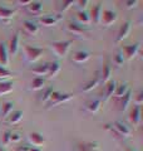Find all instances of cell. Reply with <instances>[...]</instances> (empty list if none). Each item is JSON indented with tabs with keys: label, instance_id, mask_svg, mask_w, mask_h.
Segmentation results:
<instances>
[{
	"label": "cell",
	"instance_id": "1",
	"mask_svg": "<svg viewBox=\"0 0 143 151\" xmlns=\"http://www.w3.org/2000/svg\"><path fill=\"white\" fill-rule=\"evenodd\" d=\"M72 98H73V94H70V93L63 94V93H60V92L53 91V93L50 94L49 101H48V110L59 106V105H61V103H64V102H68V101L72 100Z\"/></svg>",
	"mask_w": 143,
	"mask_h": 151
},
{
	"label": "cell",
	"instance_id": "2",
	"mask_svg": "<svg viewBox=\"0 0 143 151\" xmlns=\"http://www.w3.org/2000/svg\"><path fill=\"white\" fill-rule=\"evenodd\" d=\"M72 47V40H65V42H53L50 43V49L53 53L58 57V58H63L68 54V52Z\"/></svg>",
	"mask_w": 143,
	"mask_h": 151
},
{
	"label": "cell",
	"instance_id": "3",
	"mask_svg": "<svg viewBox=\"0 0 143 151\" xmlns=\"http://www.w3.org/2000/svg\"><path fill=\"white\" fill-rule=\"evenodd\" d=\"M24 50H25L26 59L29 62H36L38 59H40V57L43 55V52H44L41 48H36V47H31V45H25Z\"/></svg>",
	"mask_w": 143,
	"mask_h": 151
},
{
	"label": "cell",
	"instance_id": "4",
	"mask_svg": "<svg viewBox=\"0 0 143 151\" xmlns=\"http://www.w3.org/2000/svg\"><path fill=\"white\" fill-rule=\"evenodd\" d=\"M112 130L116 131V134L122 136V137H129L132 135V130L129 129V126H127L126 124H123L122 121H116L113 124Z\"/></svg>",
	"mask_w": 143,
	"mask_h": 151
},
{
	"label": "cell",
	"instance_id": "5",
	"mask_svg": "<svg viewBox=\"0 0 143 151\" xmlns=\"http://www.w3.org/2000/svg\"><path fill=\"white\" fill-rule=\"evenodd\" d=\"M117 18H118L117 13H114L113 10H109V9H104V10H102V14H101V23L103 25L109 27L117 20Z\"/></svg>",
	"mask_w": 143,
	"mask_h": 151
},
{
	"label": "cell",
	"instance_id": "6",
	"mask_svg": "<svg viewBox=\"0 0 143 151\" xmlns=\"http://www.w3.org/2000/svg\"><path fill=\"white\" fill-rule=\"evenodd\" d=\"M138 50H139V44H132V45H124L122 48V55L123 58H126L127 60H132L137 55Z\"/></svg>",
	"mask_w": 143,
	"mask_h": 151
},
{
	"label": "cell",
	"instance_id": "7",
	"mask_svg": "<svg viewBox=\"0 0 143 151\" xmlns=\"http://www.w3.org/2000/svg\"><path fill=\"white\" fill-rule=\"evenodd\" d=\"M28 140H29V142L33 146H35V147H38V149H40V146H43L45 144L44 136H43L41 134H39V132H31V134H29Z\"/></svg>",
	"mask_w": 143,
	"mask_h": 151
},
{
	"label": "cell",
	"instance_id": "8",
	"mask_svg": "<svg viewBox=\"0 0 143 151\" xmlns=\"http://www.w3.org/2000/svg\"><path fill=\"white\" fill-rule=\"evenodd\" d=\"M0 65L3 68H6L9 65V52L4 42H0Z\"/></svg>",
	"mask_w": 143,
	"mask_h": 151
},
{
	"label": "cell",
	"instance_id": "9",
	"mask_svg": "<svg viewBox=\"0 0 143 151\" xmlns=\"http://www.w3.org/2000/svg\"><path fill=\"white\" fill-rule=\"evenodd\" d=\"M129 122L133 126H138L141 122V106H134L129 112Z\"/></svg>",
	"mask_w": 143,
	"mask_h": 151
},
{
	"label": "cell",
	"instance_id": "10",
	"mask_svg": "<svg viewBox=\"0 0 143 151\" xmlns=\"http://www.w3.org/2000/svg\"><path fill=\"white\" fill-rule=\"evenodd\" d=\"M99 144L98 142H80L77 144L74 151H98Z\"/></svg>",
	"mask_w": 143,
	"mask_h": 151
},
{
	"label": "cell",
	"instance_id": "11",
	"mask_svg": "<svg viewBox=\"0 0 143 151\" xmlns=\"http://www.w3.org/2000/svg\"><path fill=\"white\" fill-rule=\"evenodd\" d=\"M131 29H132L131 22H126L124 24L119 28V32H118V35H117V42H122L123 39H126V38L129 35Z\"/></svg>",
	"mask_w": 143,
	"mask_h": 151
},
{
	"label": "cell",
	"instance_id": "12",
	"mask_svg": "<svg viewBox=\"0 0 143 151\" xmlns=\"http://www.w3.org/2000/svg\"><path fill=\"white\" fill-rule=\"evenodd\" d=\"M60 19H61V15H45V17H41L39 19V22L44 27H53Z\"/></svg>",
	"mask_w": 143,
	"mask_h": 151
},
{
	"label": "cell",
	"instance_id": "13",
	"mask_svg": "<svg viewBox=\"0 0 143 151\" xmlns=\"http://www.w3.org/2000/svg\"><path fill=\"white\" fill-rule=\"evenodd\" d=\"M111 74H112V67L109 65V63H104L102 67L101 77H99V82L107 83L108 81H111Z\"/></svg>",
	"mask_w": 143,
	"mask_h": 151
},
{
	"label": "cell",
	"instance_id": "14",
	"mask_svg": "<svg viewBox=\"0 0 143 151\" xmlns=\"http://www.w3.org/2000/svg\"><path fill=\"white\" fill-rule=\"evenodd\" d=\"M90 58V54L88 53V52H85V50H78V52H75V53L73 54V57H72V60L75 63H84V62H87V60Z\"/></svg>",
	"mask_w": 143,
	"mask_h": 151
},
{
	"label": "cell",
	"instance_id": "15",
	"mask_svg": "<svg viewBox=\"0 0 143 151\" xmlns=\"http://www.w3.org/2000/svg\"><path fill=\"white\" fill-rule=\"evenodd\" d=\"M118 107H119V111L121 112H123V111H126L127 110V107H128V105L131 103V101H132V92L131 91H128L124 96L123 97H121V98H118Z\"/></svg>",
	"mask_w": 143,
	"mask_h": 151
},
{
	"label": "cell",
	"instance_id": "16",
	"mask_svg": "<svg viewBox=\"0 0 143 151\" xmlns=\"http://www.w3.org/2000/svg\"><path fill=\"white\" fill-rule=\"evenodd\" d=\"M23 28L25 30L26 34L29 35H35L38 32H39V27H38L35 23H33L31 20H25L23 23Z\"/></svg>",
	"mask_w": 143,
	"mask_h": 151
},
{
	"label": "cell",
	"instance_id": "17",
	"mask_svg": "<svg viewBox=\"0 0 143 151\" xmlns=\"http://www.w3.org/2000/svg\"><path fill=\"white\" fill-rule=\"evenodd\" d=\"M15 13H16L15 9H9V8L0 5V19L4 20V22H9L14 17Z\"/></svg>",
	"mask_w": 143,
	"mask_h": 151
},
{
	"label": "cell",
	"instance_id": "18",
	"mask_svg": "<svg viewBox=\"0 0 143 151\" xmlns=\"http://www.w3.org/2000/svg\"><path fill=\"white\" fill-rule=\"evenodd\" d=\"M66 29H68V32H70L72 34H74V35H83V34H85V29L80 24H78V23H69V24L66 25Z\"/></svg>",
	"mask_w": 143,
	"mask_h": 151
},
{
	"label": "cell",
	"instance_id": "19",
	"mask_svg": "<svg viewBox=\"0 0 143 151\" xmlns=\"http://www.w3.org/2000/svg\"><path fill=\"white\" fill-rule=\"evenodd\" d=\"M18 49H19V32H16L15 34L13 35L11 39H10L8 52H9V53H10L11 55H14V54H16Z\"/></svg>",
	"mask_w": 143,
	"mask_h": 151
},
{
	"label": "cell",
	"instance_id": "20",
	"mask_svg": "<svg viewBox=\"0 0 143 151\" xmlns=\"http://www.w3.org/2000/svg\"><path fill=\"white\" fill-rule=\"evenodd\" d=\"M102 4L98 3L97 5H95L93 9H92V15H90V20H93L95 24H98V23H101V14H102Z\"/></svg>",
	"mask_w": 143,
	"mask_h": 151
},
{
	"label": "cell",
	"instance_id": "21",
	"mask_svg": "<svg viewBox=\"0 0 143 151\" xmlns=\"http://www.w3.org/2000/svg\"><path fill=\"white\" fill-rule=\"evenodd\" d=\"M26 9H28V12L29 13L38 15V14H40L43 12V3H40V1H30V4L26 6Z\"/></svg>",
	"mask_w": 143,
	"mask_h": 151
},
{
	"label": "cell",
	"instance_id": "22",
	"mask_svg": "<svg viewBox=\"0 0 143 151\" xmlns=\"http://www.w3.org/2000/svg\"><path fill=\"white\" fill-rule=\"evenodd\" d=\"M60 72V63L59 62H53L49 63V70H48V78H54L58 76V73Z\"/></svg>",
	"mask_w": 143,
	"mask_h": 151
},
{
	"label": "cell",
	"instance_id": "23",
	"mask_svg": "<svg viewBox=\"0 0 143 151\" xmlns=\"http://www.w3.org/2000/svg\"><path fill=\"white\" fill-rule=\"evenodd\" d=\"M116 87H117V83L114 81H108L106 83V93H104V101L108 100L109 97L113 96L114 91H116Z\"/></svg>",
	"mask_w": 143,
	"mask_h": 151
},
{
	"label": "cell",
	"instance_id": "24",
	"mask_svg": "<svg viewBox=\"0 0 143 151\" xmlns=\"http://www.w3.org/2000/svg\"><path fill=\"white\" fill-rule=\"evenodd\" d=\"M101 103H102L101 100L89 101V102L85 103V108H87V111L92 112V113H95V112L99 111V108H101Z\"/></svg>",
	"mask_w": 143,
	"mask_h": 151
},
{
	"label": "cell",
	"instance_id": "25",
	"mask_svg": "<svg viewBox=\"0 0 143 151\" xmlns=\"http://www.w3.org/2000/svg\"><path fill=\"white\" fill-rule=\"evenodd\" d=\"M129 91L128 89V84L124 82V83H121V84H118V86L116 87V91H114V93H113V96L114 97H117V98H121V97H123L124 94Z\"/></svg>",
	"mask_w": 143,
	"mask_h": 151
},
{
	"label": "cell",
	"instance_id": "26",
	"mask_svg": "<svg viewBox=\"0 0 143 151\" xmlns=\"http://www.w3.org/2000/svg\"><path fill=\"white\" fill-rule=\"evenodd\" d=\"M77 20L79 22L78 24H80V25H87V24H89L90 22V15H88V13H85V12H83V10H80V12H78L77 13Z\"/></svg>",
	"mask_w": 143,
	"mask_h": 151
},
{
	"label": "cell",
	"instance_id": "27",
	"mask_svg": "<svg viewBox=\"0 0 143 151\" xmlns=\"http://www.w3.org/2000/svg\"><path fill=\"white\" fill-rule=\"evenodd\" d=\"M8 117H9V121H8L9 124H10V125H15V124H18V122L23 119V111H14Z\"/></svg>",
	"mask_w": 143,
	"mask_h": 151
},
{
	"label": "cell",
	"instance_id": "28",
	"mask_svg": "<svg viewBox=\"0 0 143 151\" xmlns=\"http://www.w3.org/2000/svg\"><path fill=\"white\" fill-rule=\"evenodd\" d=\"M44 84H45V79L41 78V77H36L31 81V89L33 91H39V89L44 88Z\"/></svg>",
	"mask_w": 143,
	"mask_h": 151
},
{
	"label": "cell",
	"instance_id": "29",
	"mask_svg": "<svg viewBox=\"0 0 143 151\" xmlns=\"http://www.w3.org/2000/svg\"><path fill=\"white\" fill-rule=\"evenodd\" d=\"M48 70H49V63H44V64L39 65V67L31 69V72L34 74H38V76H46Z\"/></svg>",
	"mask_w": 143,
	"mask_h": 151
},
{
	"label": "cell",
	"instance_id": "30",
	"mask_svg": "<svg viewBox=\"0 0 143 151\" xmlns=\"http://www.w3.org/2000/svg\"><path fill=\"white\" fill-rule=\"evenodd\" d=\"M13 107H14L13 102H5L4 103L3 108H1V117L3 119H6V117L13 112Z\"/></svg>",
	"mask_w": 143,
	"mask_h": 151
},
{
	"label": "cell",
	"instance_id": "31",
	"mask_svg": "<svg viewBox=\"0 0 143 151\" xmlns=\"http://www.w3.org/2000/svg\"><path fill=\"white\" fill-rule=\"evenodd\" d=\"M13 91V83L11 82H0V96L8 94Z\"/></svg>",
	"mask_w": 143,
	"mask_h": 151
},
{
	"label": "cell",
	"instance_id": "32",
	"mask_svg": "<svg viewBox=\"0 0 143 151\" xmlns=\"http://www.w3.org/2000/svg\"><path fill=\"white\" fill-rule=\"evenodd\" d=\"M99 84V77L97 78H94V79H90L89 82H87L83 86V92H89V91H92V89H94L95 87H97Z\"/></svg>",
	"mask_w": 143,
	"mask_h": 151
},
{
	"label": "cell",
	"instance_id": "33",
	"mask_svg": "<svg viewBox=\"0 0 143 151\" xmlns=\"http://www.w3.org/2000/svg\"><path fill=\"white\" fill-rule=\"evenodd\" d=\"M53 87H48L45 89H43V92L40 94V101L41 102H48L49 101V98H50V94L53 93Z\"/></svg>",
	"mask_w": 143,
	"mask_h": 151
},
{
	"label": "cell",
	"instance_id": "34",
	"mask_svg": "<svg viewBox=\"0 0 143 151\" xmlns=\"http://www.w3.org/2000/svg\"><path fill=\"white\" fill-rule=\"evenodd\" d=\"M58 4H59V5H58V10H59V13H63V12H65V10H68V9H69L72 5H73L74 3L69 0V1H59Z\"/></svg>",
	"mask_w": 143,
	"mask_h": 151
},
{
	"label": "cell",
	"instance_id": "35",
	"mask_svg": "<svg viewBox=\"0 0 143 151\" xmlns=\"http://www.w3.org/2000/svg\"><path fill=\"white\" fill-rule=\"evenodd\" d=\"M10 135H11V131H5L3 134V145L4 146H8L10 142Z\"/></svg>",
	"mask_w": 143,
	"mask_h": 151
},
{
	"label": "cell",
	"instance_id": "36",
	"mask_svg": "<svg viewBox=\"0 0 143 151\" xmlns=\"http://www.w3.org/2000/svg\"><path fill=\"white\" fill-rule=\"evenodd\" d=\"M10 76H13V72H10L6 68H3L0 65V78H6V77H10Z\"/></svg>",
	"mask_w": 143,
	"mask_h": 151
},
{
	"label": "cell",
	"instance_id": "37",
	"mask_svg": "<svg viewBox=\"0 0 143 151\" xmlns=\"http://www.w3.org/2000/svg\"><path fill=\"white\" fill-rule=\"evenodd\" d=\"M21 140V135L18 132H11L10 135V142H19Z\"/></svg>",
	"mask_w": 143,
	"mask_h": 151
},
{
	"label": "cell",
	"instance_id": "38",
	"mask_svg": "<svg viewBox=\"0 0 143 151\" xmlns=\"http://www.w3.org/2000/svg\"><path fill=\"white\" fill-rule=\"evenodd\" d=\"M123 62H124V58H123L122 53H117L116 55H114V63H116L117 65L123 64Z\"/></svg>",
	"mask_w": 143,
	"mask_h": 151
},
{
	"label": "cell",
	"instance_id": "39",
	"mask_svg": "<svg viewBox=\"0 0 143 151\" xmlns=\"http://www.w3.org/2000/svg\"><path fill=\"white\" fill-rule=\"evenodd\" d=\"M142 102H143V92L139 91V92L137 93L136 98H134V103H136V106H141Z\"/></svg>",
	"mask_w": 143,
	"mask_h": 151
},
{
	"label": "cell",
	"instance_id": "40",
	"mask_svg": "<svg viewBox=\"0 0 143 151\" xmlns=\"http://www.w3.org/2000/svg\"><path fill=\"white\" fill-rule=\"evenodd\" d=\"M124 4H126V6L128 8V9H132V8H136L137 6V4H138V1L137 0H129V1H124Z\"/></svg>",
	"mask_w": 143,
	"mask_h": 151
},
{
	"label": "cell",
	"instance_id": "41",
	"mask_svg": "<svg viewBox=\"0 0 143 151\" xmlns=\"http://www.w3.org/2000/svg\"><path fill=\"white\" fill-rule=\"evenodd\" d=\"M77 4H78L79 9H84L89 4V1H88V0H80V1H77Z\"/></svg>",
	"mask_w": 143,
	"mask_h": 151
},
{
	"label": "cell",
	"instance_id": "42",
	"mask_svg": "<svg viewBox=\"0 0 143 151\" xmlns=\"http://www.w3.org/2000/svg\"><path fill=\"white\" fill-rule=\"evenodd\" d=\"M18 150H19V151H29L30 147H29V146H23V147H19Z\"/></svg>",
	"mask_w": 143,
	"mask_h": 151
},
{
	"label": "cell",
	"instance_id": "43",
	"mask_svg": "<svg viewBox=\"0 0 143 151\" xmlns=\"http://www.w3.org/2000/svg\"><path fill=\"white\" fill-rule=\"evenodd\" d=\"M29 151H43L41 149H38V147H30Z\"/></svg>",
	"mask_w": 143,
	"mask_h": 151
},
{
	"label": "cell",
	"instance_id": "44",
	"mask_svg": "<svg viewBox=\"0 0 143 151\" xmlns=\"http://www.w3.org/2000/svg\"><path fill=\"white\" fill-rule=\"evenodd\" d=\"M124 151H133V150H132V149H128V147H127V149H124Z\"/></svg>",
	"mask_w": 143,
	"mask_h": 151
},
{
	"label": "cell",
	"instance_id": "45",
	"mask_svg": "<svg viewBox=\"0 0 143 151\" xmlns=\"http://www.w3.org/2000/svg\"><path fill=\"white\" fill-rule=\"evenodd\" d=\"M0 151H5V150H4V147H3V146H0Z\"/></svg>",
	"mask_w": 143,
	"mask_h": 151
}]
</instances>
